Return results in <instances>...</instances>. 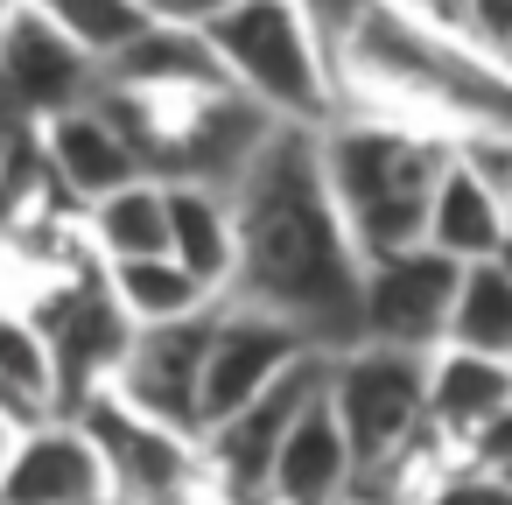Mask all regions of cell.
Wrapping results in <instances>:
<instances>
[{
    "instance_id": "obj_1",
    "label": "cell",
    "mask_w": 512,
    "mask_h": 505,
    "mask_svg": "<svg viewBox=\"0 0 512 505\" xmlns=\"http://www.w3.org/2000/svg\"><path fill=\"white\" fill-rule=\"evenodd\" d=\"M232 225H239V274L225 302H246L288 323L323 358L365 344V323H358L365 260L323 183L316 134L274 127V141L232 183Z\"/></svg>"
},
{
    "instance_id": "obj_2",
    "label": "cell",
    "mask_w": 512,
    "mask_h": 505,
    "mask_svg": "<svg viewBox=\"0 0 512 505\" xmlns=\"http://www.w3.org/2000/svg\"><path fill=\"white\" fill-rule=\"evenodd\" d=\"M323 183L337 197V218L358 246V260H393L414 253L428 232V197L449 169V141L414 120H379V113H337L316 134Z\"/></svg>"
},
{
    "instance_id": "obj_3",
    "label": "cell",
    "mask_w": 512,
    "mask_h": 505,
    "mask_svg": "<svg viewBox=\"0 0 512 505\" xmlns=\"http://www.w3.org/2000/svg\"><path fill=\"white\" fill-rule=\"evenodd\" d=\"M197 36L211 43L225 85L246 106H260L274 127L323 134L344 113L330 50H323V36L309 29V15L295 8V0H232V8L211 15Z\"/></svg>"
},
{
    "instance_id": "obj_4",
    "label": "cell",
    "mask_w": 512,
    "mask_h": 505,
    "mask_svg": "<svg viewBox=\"0 0 512 505\" xmlns=\"http://www.w3.org/2000/svg\"><path fill=\"white\" fill-rule=\"evenodd\" d=\"M323 400L351 442V463L372 470L428 435V358L386 351V344H351L330 358Z\"/></svg>"
},
{
    "instance_id": "obj_5",
    "label": "cell",
    "mask_w": 512,
    "mask_h": 505,
    "mask_svg": "<svg viewBox=\"0 0 512 505\" xmlns=\"http://www.w3.org/2000/svg\"><path fill=\"white\" fill-rule=\"evenodd\" d=\"M50 344V372H57V414H78L85 400H99L120 379V358L134 344V323L120 316V302L106 295V267L92 274H57L43 302H22Z\"/></svg>"
},
{
    "instance_id": "obj_6",
    "label": "cell",
    "mask_w": 512,
    "mask_h": 505,
    "mask_svg": "<svg viewBox=\"0 0 512 505\" xmlns=\"http://www.w3.org/2000/svg\"><path fill=\"white\" fill-rule=\"evenodd\" d=\"M71 421L92 435V449H99V463H106L113 505H176V498L211 491V477H204V442H197V435H176V428L134 414V407L113 400V393L85 400Z\"/></svg>"
},
{
    "instance_id": "obj_7",
    "label": "cell",
    "mask_w": 512,
    "mask_h": 505,
    "mask_svg": "<svg viewBox=\"0 0 512 505\" xmlns=\"http://www.w3.org/2000/svg\"><path fill=\"white\" fill-rule=\"evenodd\" d=\"M323 379H330V358H302V365H295L288 379H274L260 400H246L239 414H225L218 428L197 435V442H204V477H211L218 498H232V505H267V470H274L288 428L302 421V407L323 393Z\"/></svg>"
},
{
    "instance_id": "obj_8",
    "label": "cell",
    "mask_w": 512,
    "mask_h": 505,
    "mask_svg": "<svg viewBox=\"0 0 512 505\" xmlns=\"http://www.w3.org/2000/svg\"><path fill=\"white\" fill-rule=\"evenodd\" d=\"M456 281H463V267H449V260H442V253H428V246L393 253V260H372V267H365V288H358L365 344L435 358V351H442V337H449Z\"/></svg>"
},
{
    "instance_id": "obj_9",
    "label": "cell",
    "mask_w": 512,
    "mask_h": 505,
    "mask_svg": "<svg viewBox=\"0 0 512 505\" xmlns=\"http://www.w3.org/2000/svg\"><path fill=\"white\" fill-rule=\"evenodd\" d=\"M218 316V309H211ZM211 316L190 323H162V330H134L120 379L106 386L113 400H127L134 414L176 428V435H204V351H211Z\"/></svg>"
},
{
    "instance_id": "obj_10",
    "label": "cell",
    "mask_w": 512,
    "mask_h": 505,
    "mask_svg": "<svg viewBox=\"0 0 512 505\" xmlns=\"http://www.w3.org/2000/svg\"><path fill=\"white\" fill-rule=\"evenodd\" d=\"M302 358H323V351H309L288 323H274V316H260L246 302H218L211 351H204V428H218L225 414H239L246 400H260Z\"/></svg>"
},
{
    "instance_id": "obj_11",
    "label": "cell",
    "mask_w": 512,
    "mask_h": 505,
    "mask_svg": "<svg viewBox=\"0 0 512 505\" xmlns=\"http://www.w3.org/2000/svg\"><path fill=\"white\" fill-rule=\"evenodd\" d=\"M0 92H8L15 120L43 127V120L78 113V106L99 99V64L85 50H71L50 22H36L22 0H15L8 29H0Z\"/></svg>"
},
{
    "instance_id": "obj_12",
    "label": "cell",
    "mask_w": 512,
    "mask_h": 505,
    "mask_svg": "<svg viewBox=\"0 0 512 505\" xmlns=\"http://www.w3.org/2000/svg\"><path fill=\"white\" fill-rule=\"evenodd\" d=\"M0 505H113L92 435L71 414L15 428L8 463H0Z\"/></svg>"
},
{
    "instance_id": "obj_13",
    "label": "cell",
    "mask_w": 512,
    "mask_h": 505,
    "mask_svg": "<svg viewBox=\"0 0 512 505\" xmlns=\"http://www.w3.org/2000/svg\"><path fill=\"white\" fill-rule=\"evenodd\" d=\"M36 162H43V176H50L78 211H92L99 197H113V190H127V183L148 176L141 155L127 148V134H120L99 106H78V113L43 120V127H36Z\"/></svg>"
},
{
    "instance_id": "obj_14",
    "label": "cell",
    "mask_w": 512,
    "mask_h": 505,
    "mask_svg": "<svg viewBox=\"0 0 512 505\" xmlns=\"http://www.w3.org/2000/svg\"><path fill=\"white\" fill-rule=\"evenodd\" d=\"M498 414H512V365L442 344V351L428 358V435H435L442 449H456V463H463V449H470Z\"/></svg>"
},
{
    "instance_id": "obj_15",
    "label": "cell",
    "mask_w": 512,
    "mask_h": 505,
    "mask_svg": "<svg viewBox=\"0 0 512 505\" xmlns=\"http://www.w3.org/2000/svg\"><path fill=\"white\" fill-rule=\"evenodd\" d=\"M106 92H134V99H197V92H232L211 43L197 29H141L106 71H99Z\"/></svg>"
},
{
    "instance_id": "obj_16",
    "label": "cell",
    "mask_w": 512,
    "mask_h": 505,
    "mask_svg": "<svg viewBox=\"0 0 512 505\" xmlns=\"http://www.w3.org/2000/svg\"><path fill=\"white\" fill-rule=\"evenodd\" d=\"M351 477H358L351 442H344L330 400L316 393V400L302 407V421L288 428L274 470H267V505H344V498H351Z\"/></svg>"
},
{
    "instance_id": "obj_17",
    "label": "cell",
    "mask_w": 512,
    "mask_h": 505,
    "mask_svg": "<svg viewBox=\"0 0 512 505\" xmlns=\"http://www.w3.org/2000/svg\"><path fill=\"white\" fill-rule=\"evenodd\" d=\"M162 197H169V260H176L211 302H225V295H232V274H239L232 197H225V190H204V183H162Z\"/></svg>"
},
{
    "instance_id": "obj_18",
    "label": "cell",
    "mask_w": 512,
    "mask_h": 505,
    "mask_svg": "<svg viewBox=\"0 0 512 505\" xmlns=\"http://www.w3.org/2000/svg\"><path fill=\"white\" fill-rule=\"evenodd\" d=\"M505 232H512L505 204L449 162L442 183H435V197H428V232H421V246L442 253L449 267H484V260H498Z\"/></svg>"
},
{
    "instance_id": "obj_19",
    "label": "cell",
    "mask_w": 512,
    "mask_h": 505,
    "mask_svg": "<svg viewBox=\"0 0 512 505\" xmlns=\"http://www.w3.org/2000/svg\"><path fill=\"white\" fill-rule=\"evenodd\" d=\"M78 239L99 267H127V260H162L169 253V197L155 176L99 197L92 211H78Z\"/></svg>"
},
{
    "instance_id": "obj_20",
    "label": "cell",
    "mask_w": 512,
    "mask_h": 505,
    "mask_svg": "<svg viewBox=\"0 0 512 505\" xmlns=\"http://www.w3.org/2000/svg\"><path fill=\"white\" fill-rule=\"evenodd\" d=\"M57 414V372H50V344L36 330V316L22 302H0V421L29 428Z\"/></svg>"
},
{
    "instance_id": "obj_21",
    "label": "cell",
    "mask_w": 512,
    "mask_h": 505,
    "mask_svg": "<svg viewBox=\"0 0 512 505\" xmlns=\"http://www.w3.org/2000/svg\"><path fill=\"white\" fill-rule=\"evenodd\" d=\"M106 295L120 302V316L134 330H162V323H190V316H211L218 302L162 253V260H127V267H106Z\"/></svg>"
},
{
    "instance_id": "obj_22",
    "label": "cell",
    "mask_w": 512,
    "mask_h": 505,
    "mask_svg": "<svg viewBox=\"0 0 512 505\" xmlns=\"http://www.w3.org/2000/svg\"><path fill=\"white\" fill-rule=\"evenodd\" d=\"M442 344L512 365V274H505L498 260L463 267V281H456V309H449V337H442Z\"/></svg>"
},
{
    "instance_id": "obj_23",
    "label": "cell",
    "mask_w": 512,
    "mask_h": 505,
    "mask_svg": "<svg viewBox=\"0 0 512 505\" xmlns=\"http://www.w3.org/2000/svg\"><path fill=\"white\" fill-rule=\"evenodd\" d=\"M22 8H29L36 22H50L71 50H85L99 71H106L141 29H155V22L141 15V0H22Z\"/></svg>"
},
{
    "instance_id": "obj_24",
    "label": "cell",
    "mask_w": 512,
    "mask_h": 505,
    "mask_svg": "<svg viewBox=\"0 0 512 505\" xmlns=\"http://www.w3.org/2000/svg\"><path fill=\"white\" fill-rule=\"evenodd\" d=\"M449 162H456L470 183H484L498 204H512V127H491V120L456 127V134H449Z\"/></svg>"
},
{
    "instance_id": "obj_25",
    "label": "cell",
    "mask_w": 512,
    "mask_h": 505,
    "mask_svg": "<svg viewBox=\"0 0 512 505\" xmlns=\"http://www.w3.org/2000/svg\"><path fill=\"white\" fill-rule=\"evenodd\" d=\"M421 505H512V484L498 470H477V463H449L435 477V491Z\"/></svg>"
},
{
    "instance_id": "obj_26",
    "label": "cell",
    "mask_w": 512,
    "mask_h": 505,
    "mask_svg": "<svg viewBox=\"0 0 512 505\" xmlns=\"http://www.w3.org/2000/svg\"><path fill=\"white\" fill-rule=\"evenodd\" d=\"M232 0H141V15L162 22V29H204L211 15H225Z\"/></svg>"
},
{
    "instance_id": "obj_27",
    "label": "cell",
    "mask_w": 512,
    "mask_h": 505,
    "mask_svg": "<svg viewBox=\"0 0 512 505\" xmlns=\"http://www.w3.org/2000/svg\"><path fill=\"white\" fill-rule=\"evenodd\" d=\"M176 505H232V498H218V491H197V498H176Z\"/></svg>"
},
{
    "instance_id": "obj_28",
    "label": "cell",
    "mask_w": 512,
    "mask_h": 505,
    "mask_svg": "<svg viewBox=\"0 0 512 505\" xmlns=\"http://www.w3.org/2000/svg\"><path fill=\"white\" fill-rule=\"evenodd\" d=\"M0 127H29V120H15V106H8V92H0Z\"/></svg>"
},
{
    "instance_id": "obj_29",
    "label": "cell",
    "mask_w": 512,
    "mask_h": 505,
    "mask_svg": "<svg viewBox=\"0 0 512 505\" xmlns=\"http://www.w3.org/2000/svg\"><path fill=\"white\" fill-rule=\"evenodd\" d=\"M498 267H505V274H512V232H505V246H498Z\"/></svg>"
},
{
    "instance_id": "obj_30",
    "label": "cell",
    "mask_w": 512,
    "mask_h": 505,
    "mask_svg": "<svg viewBox=\"0 0 512 505\" xmlns=\"http://www.w3.org/2000/svg\"><path fill=\"white\" fill-rule=\"evenodd\" d=\"M8 442H15V428H8V421H0V463H8Z\"/></svg>"
},
{
    "instance_id": "obj_31",
    "label": "cell",
    "mask_w": 512,
    "mask_h": 505,
    "mask_svg": "<svg viewBox=\"0 0 512 505\" xmlns=\"http://www.w3.org/2000/svg\"><path fill=\"white\" fill-rule=\"evenodd\" d=\"M8 15H15V0H0V29H8Z\"/></svg>"
},
{
    "instance_id": "obj_32",
    "label": "cell",
    "mask_w": 512,
    "mask_h": 505,
    "mask_svg": "<svg viewBox=\"0 0 512 505\" xmlns=\"http://www.w3.org/2000/svg\"><path fill=\"white\" fill-rule=\"evenodd\" d=\"M498 477H505V484H512V463H505V470H498Z\"/></svg>"
},
{
    "instance_id": "obj_33",
    "label": "cell",
    "mask_w": 512,
    "mask_h": 505,
    "mask_svg": "<svg viewBox=\"0 0 512 505\" xmlns=\"http://www.w3.org/2000/svg\"><path fill=\"white\" fill-rule=\"evenodd\" d=\"M505 218H512V204H505Z\"/></svg>"
}]
</instances>
